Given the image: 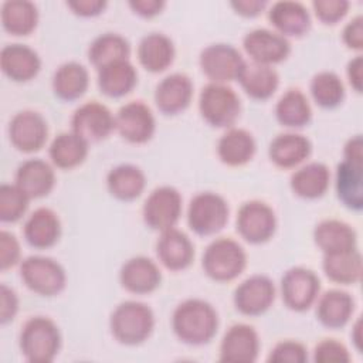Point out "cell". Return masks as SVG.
<instances>
[{
    "mask_svg": "<svg viewBox=\"0 0 363 363\" xmlns=\"http://www.w3.org/2000/svg\"><path fill=\"white\" fill-rule=\"evenodd\" d=\"M0 68L11 81L27 82L40 72L41 60L37 51L26 44H7L0 51Z\"/></svg>",
    "mask_w": 363,
    "mask_h": 363,
    "instance_id": "21",
    "label": "cell"
},
{
    "mask_svg": "<svg viewBox=\"0 0 363 363\" xmlns=\"http://www.w3.org/2000/svg\"><path fill=\"white\" fill-rule=\"evenodd\" d=\"M0 20L7 33L13 35H28L37 27L38 10L28 0H7L1 4Z\"/></svg>",
    "mask_w": 363,
    "mask_h": 363,
    "instance_id": "38",
    "label": "cell"
},
{
    "mask_svg": "<svg viewBox=\"0 0 363 363\" xmlns=\"http://www.w3.org/2000/svg\"><path fill=\"white\" fill-rule=\"evenodd\" d=\"M21 262L20 242L14 234L3 230L0 233V269L6 271Z\"/></svg>",
    "mask_w": 363,
    "mask_h": 363,
    "instance_id": "46",
    "label": "cell"
},
{
    "mask_svg": "<svg viewBox=\"0 0 363 363\" xmlns=\"http://www.w3.org/2000/svg\"><path fill=\"white\" fill-rule=\"evenodd\" d=\"M242 47L252 62L274 65L291 52V43L286 37L268 28H254L242 38Z\"/></svg>",
    "mask_w": 363,
    "mask_h": 363,
    "instance_id": "16",
    "label": "cell"
},
{
    "mask_svg": "<svg viewBox=\"0 0 363 363\" xmlns=\"http://www.w3.org/2000/svg\"><path fill=\"white\" fill-rule=\"evenodd\" d=\"M342 40L345 45L354 51L363 50V17L359 14L353 17L343 28Z\"/></svg>",
    "mask_w": 363,
    "mask_h": 363,
    "instance_id": "48",
    "label": "cell"
},
{
    "mask_svg": "<svg viewBox=\"0 0 363 363\" xmlns=\"http://www.w3.org/2000/svg\"><path fill=\"white\" fill-rule=\"evenodd\" d=\"M119 282L122 288L130 294L146 295L159 288L162 272L155 261L145 255H138L122 264Z\"/></svg>",
    "mask_w": 363,
    "mask_h": 363,
    "instance_id": "19",
    "label": "cell"
},
{
    "mask_svg": "<svg viewBox=\"0 0 363 363\" xmlns=\"http://www.w3.org/2000/svg\"><path fill=\"white\" fill-rule=\"evenodd\" d=\"M182 196L172 186H159L150 191L142 207L145 224L157 231L173 228L182 216Z\"/></svg>",
    "mask_w": 363,
    "mask_h": 363,
    "instance_id": "11",
    "label": "cell"
},
{
    "mask_svg": "<svg viewBox=\"0 0 363 363\" xmlns=\"http://www.w3.org/2000/svg\"><path fill=\"white\" fill-rule=\"evenodd\" d=\"M129 41L118 33H104L98 35L88 48L89 62L96 68V71L112 62L129 60Z\"/></svg>",
    "mask_w": 363,
    "mask_h": 363,
    "instance_id": "40",
    "label": "cell"
},
{
    "mask_svg": "<svg viewBox=\"0 0 363 363\" xmlns=\"http://www.w3.org/2000/svg\"><path fill=\"white\" fill-rule=\"evenodd\" d=\"M128 4L133 13L146 18L157 16L164 7L163 0H130Z\"/></svg>",
    "mask_w": 363,
    "mask_h": 363,
    "instance_id": "50",
    "label": "cell"
},
{
    "mask_svg": "<svg viewBox=\"0 0 363 363\" xmlns=\"http://www.w3.org/2000/svg\"><path fill=\"white\" fill-rule=\"evenodd\" d=\"M156 255L159 262L170 271H183L194 259V245L189 235L176 227L160 231L156 241Z\"/></svg>",
    "mask_w": 363,
    "mask_h": 363,
    "instance_id": "18",
    "label": "cell"
},
{
    "mask_svg": "<svg viewBox=\"0 0 363 363\" xmlns=\"http://www.w3.org/2000/svg\"><path fill=\"white\" fill-rule=\"evenodd\" d=\"M30 200L16 183H3L0 186V220L3 223L18 221L26 214Z\"/></svg>",
    "mask_w": 363,
    "mask_h": 363,
    "instance_id": "42",
    "label": "cell"
},
{
    "mask_svg": "<svg viewBox=\"0 0 363 363\" xmlns=\"http://www.w3.org/2000/svg\"><path fill=\"white\" fill-rule=\"evenodd\" d=\"M88 142L77 133L62 132L58 133L48 147V156L54 166L58 169L69 170L79 166L88 156Z\"/></svg>",
    "mask_w": 363,
    "mask_h": 363,
    "instance_id": "37",
    "label": "cell"
},
{
    "mask_svg": "<svg viewBox=\"0 0 363 363\" xmlns=\"http://www.w3.org/2000/svg\"><path fill=\"white\" fill-rule=\"evenodd\" d=\"M14 183L30 199H41L54 189L55 172L52 166L43 159H27L17 167Z\"/></svg>",
    "mask_w": 363,
    "mask_h": 363,
    "instance_id": "22",
    "label": "cell"
},
{
    "mask_svg": "<svg viewBox=\"0 0 363 363\" xmlns=\"http://www.w3.org/2000/svg\"><path fill=\"white\" fill-rule=\"evenodd\" d=\"M275 299V285L267 275L255 274L244 279L234 291L235 309L245 316L265 313Z\"/></svg>",
    "mask_w": 363,
    "mask_h": 363,
    "instance_id": "15",
    "label": "cell"
},
{
    "mask_svg": "<svg viewBox=\"0 0 363 363\" xmlns=\"http://www.w3.org/2000/svg\"><path fill=\"white\" fill-rule=\"evenodd\" d=\"M343 159L354 163H363V139L360 135L352 136L343 147Z\"/></svg>",
    "mask_w": 363,
    "mask_h": 363,
    "instance_id": "53",
    "label": "cell"
},
{
    "mask_svg": "<svg viewBox=\"0 0 363 363\" xmlns=\"http://www.w3.org/2000/svg\"><path fill=\"white\" fill-rule=\"evenodd\" d=\"M309 91L315 104L323 109L337 108L345 99V85L339 75L332 71L315 74L311 79Z\"/></svg>",
    "mask_w": 363,
    "mask_h": 363,
    "instance_id": "41",
    "label": "cell"
},
{
    "mask_svg": "<svg viewBox=\"0 0 363 363\" xmlns=\"http://www.w3.org/2000/svg\"><path fill=\"white\" fill-rule=\"evenodd\" d=\"M172 329L176 337L184 345H207L218 329L217 311L204 299H186L173 311Z\"/></svg>",
    "mask_w": 363,
    "mask_h": 363,
    "instance_id": "1",
    "label": "cell"
},
{
    "mask_svg": "<svg viewBox=\"0 0 363 363\" xmlns=\"http://www.w3.org/2000/svg\"><path fill=\"white\" fill-rule=\"evenodd\" d=\"M228 203L214 191H201L191 197L187 207V223L197 235H213L228 221Z\"/></svg>",
    "mask_w": 363,
    "mask_h": 363,
    "instance_id": "6",
    "label": "cell"
},
{
    "mask_svg": "<svg viewBox=\"0 0 363 363\" xmlns=\"http://www.w3.org/2000/svg\"><path fill=\"white\" fill-rule=\"evenodd\" d=\"M277 121L289 129L303 128L311 122L312 108L306 95L298 89H288L275 105Z\"/></svg>",
    "mask_w": 363,
    "mask_h": 363,
    "instance_id": "39",
    "label": "cell"
},
{
    "mask_svg": "<svg viewBox=\"0 0 363 363\" xmlns=\"http://www.w3.org/2000/svg\"><path fill=\"white\" fill-rule=\"evenodd\" d=\"M106 187L111 196L121 201L136 200L146 187V176L143 170L130 163H122L109 170L106 176Z\"/></svg>",
    "mask_w": 363,
    "mask_h": 363,
    "instance_id": "33",
    "label": "cell"
},
{
    "mask_svg": "<svg viewBox=\"0 0 363 363\" xmlns=\"http://www.w3.org/2000/svg\"><path fill=\"white\" fill-rule=\"evenodd\" d=\"M193 98V82L182 72L164 77L155 89V104L163 115H177L186 111Z\"/></svg>",
    "mask_w": 363,
    "mask_h": 363,
    "instance_id": "20",
    "label": "cell"
},
{
    "mask_svg": "<svg viewBox=\"0 0 363 363\" xmlns=\"http://www.w3.org/2000/svg\"><path fill=\"white\" fill-rule=\"evenodd\" d=\"M174 55V44L163 33H149L139 41L138 60L149 72L157 74L167 69L173 64Z\"/></svg>",
    "mask_w": 363,
    "mask_h": 363,
    "instance_id": "29",
    "label": "cell"
},
{
    "mask_svg": "<svg viewBox=\"0 0 363 363\" xmlns=\"http://www.w3.org/2000/svg\"><path fill=\"white\" fill-rule=\"evenodd\" d=\"M319 292L320 281L309 268L292 267L281 278V296L291 311H308L316 302Z\"/></svg>",
    "mask_w": 363,
    "mask_h": 363,
    "instance_id": "9",
    "label": "cell"
},
{
    "mask_svg": "<svg viewBox=\"0 0 363 363\" xmlns=\"http://www.w3.org/2000/svg\"><path fill=\"white\" fill-rule=\"evenodd\" d=\"M268 20L275 31L284 37H302L311 28L309 11L299 1L274 3L268 11Z\"/></svg>",
    "mask_w": 363,
    "mask_h": 363,
    "instance_id": "25",
    "label": "cell"
},
{
    "mask_svg": "<svg viewBox=\"0 0 363 363\" xmlns=\"http://www.w3.org/2000/svg\"><path fill=\"white\" fill-rule=\"evenodd\" d=\"M362 255L357 248L335 254H323L322 269L335 284L353 285L362 278Z\"/></svg>",
    "mask_w": 363,
    "mask_h": 363,
    "instance_id": "36",
    "label": "cell"
},
{
    "mask_svg": "<svg viewBox=\"0 0 363 363\" xmlns=\"http://www.w3.org/2000/svg\"><path fill=\"white\" fill-rule=\"evenodd\" d=\"M71 130L88 143L99 142L115 130V115L98 101L85 102L74 111Z\"/></svg>",
    "mask_w": 363,
    "mask_h": 363,
    "instance_id": "12",
    "label": "cell"
},
{
    "mask_svg": "<svg viewBox=\"0 0 363 363\" xmlns=\"http://www.w3.org/2000/svg\"><path fill=\"white\" fill-rule=\"evenodd\" d=\"M354 312L353 296L342 289H329L316 299V318L328 329L345 328Z\"/></svg>",
    "mask_w": 363,
    "mask_h": 363,
    "instance_id": "26",
    "label": "cell"
},
{
    "mask_svg": "<svg viewBox=\"0 0 363 363\" xmlns=\"http://www.w3.org/2000/svg\"><path fill=\"white\" fill-rule=\"evenodd\" d=\"M18 346L27 362L51 363L61 349L60 329L47 316H33L21 326Z\"/></svg>",
    "mask_w": 363,
    "mask_h": 363,
    "instance_id": "3",
    "label": "cell"
},
{
    "mask_svg": "<svg viewBox=\"0 0 363 363\" xmlns=\"http://www.w3.org/2000/svg\"><path fill=\"white\" fill-rule=\"evenodd\" d=\"M113 339L125 346H138L146 342L155 329L153 311L143 302H121L109 318Z\"/></svg>",
    "mask_w": 363,
    "mask_h": 363,
    "instance_id": "2",
    "label": "cell"
},
{
    "mask_svg": "<svg viewBox=\"0 0 363 363\" xmlns=\"http://www.w3.org/2000/svg\"><path fill=\"white\" fill-rule=\"evenodd\" d=\"M18 312V296L16 291L6 284L0 285V323L11 322Z\"/></svg>",
    "mask_w": 363,
    "mask_h": 363,
    "instance_id": "47",
    "label": "cell"
},
{
    "mask_svg": "<svg viewBox=\"0 0 363 363\" xmlns=\"http://www.w3.org/2000/svg\"><path fill=\"white\" fill-rule=\"evenodd\" d=\"M259 336L247 323H235L227 329L220 343V362L252 363L259 354Z\"/></svg>",
    "mask_w": 363,
    "mask_h": 363,
    "instance_id": "17",
    "label": "cell"
},
{
    "mask_svg": "<svg viewBox=\"0 0 363 363\" xmlns=\"http://www.w3.org/2000/svg\"><path fill=\"white\" fill-rule=\"evenodd\" d=\"M349 1L346 0H315L312 7L315 16L323 24H336L339 23L349 10Z\"/></svg>",
    "mask_w": 363,
    "mask_h": 363,
    "instance_id": "45",
    "label": "cell"
},
{
    "mask_svg": "<svg viewBox=\"0 0 363 363\" xmlns=\"http://www.w3.org/2000/svg\"><path fill=\"white\" fill-rule=\"evenodd\" d=\"M350 336H352V340H353V343H354L356 350L360 352V350H362V319H360V318H359V319L356 320V323L353 325V329H352Z\"/></svg>",
    "mask_w": 363,
    "mask_h": 363,
    "instance_id": "54",
    "label": "cell"
},
{
    "mask_svg": "<svg viewBox=\"0 0 363 363\" xmlns=\"http://www.w3.org/2000/svg\"><path fill=\"white\" fill-rule=\"evenodd\" d=\"M201 118L213 128H233L241 113V102L235 91L227 84L210 82L199 96Z\"/></svg>",
    "mask_w": 363,
    "mask_h": 363,
    "instance_id": "5",
    "label": "cell"
},
{
    "mask_svg": "<svg viewBox=\"0 0 363 363\" xmlns=\"http://www.w3.org/2000/svg\"><path fill=\"white\" fill-rule=\"evenodd\" d=\"M335 189L339 201L353 211L363 208V166L342 160L336 167Z\"/></svg>",
    "mask_w": 363,
    "mask_h": 363,
    "instance_id": "30",
    "label": "cell"
},
{
    "mask_svg": "<svg viewBox=\"0 0 363 363\" xmlns=\"http://www.w3.org/2000/svg\"><path fill=\"white\" fill-rule=\"evenodd\" d=\"M350 359L347 347L336 339H323L313 349V362L316 363H347Z\"/></svg>",
    "mask_w": 363,
    "mask_h": 363,
    "instance_id": "44",
    "label": "cell"
},
{
    "mask_svg": "<svg viewBox=\"0 0 363 363\" xmlns=\"http://www.w3.org/2000/svg\"><path fill=\"white\" fill-rule=\"evenodd\" d=\"M201 72L216 84H227L238 78L245 61L241 52L225 43L210 44L199 57Z\"/></svg>",
    "mask_w": 363,
    "mask_h": 363,
    "instance_id": "10",
    "label": "cell"
},
{
    "mask_svg": "<svg viewBox=\"0 0 363 363\" xmlns=\"http://www.w3.org/2000/svg\"><path fill=\"white\" fill-rule=\"evenodd\" d=\"M115 130L129 143H146L156 130L155 115L145 102L130 101L116 112Z\"/></svg>",
    "mask_w": 363,
    "mask_h": 363,
    "instance_id": "13",
    "label": "cell"
},
{
    "mask_svg": "<svg viewBox=\"0 0 363 363\" xmlns=\"http://www.w3.org/2000/svg\"><path fill=\"white\" fill-rule=\"evenodd\" d=\"M138 82V72L129 60H121L98 69L99 91L109 98L128 95Z\"/></svg>",
    "mask_w": 363,
    "mask_h": 363,
    "instance_id": "34",
    "label": "cell"
},
{
    "mask_svg": "<svg viewBox=\"0 0 363 363\" xmlns=\"http://www.w3.org/2000/svg\"><path fill=\"white\" fill-rule=\"evenodd\" d=\"M230 4L237 14L244 17H255L267 7L264 0H234Z\"/></svg>",
    "mask_w": 363,
    "mask_h": 363,
    "instance_id": "52",
    "label": "cell"
},
{
    "mask_svg": "<svg viewBox=\"0 0 363 363\" xmlns=\"http://www.w3.org/2000/svg\"><path fill=\"white\" fill-rule=\"evenodd\" d=\"M306 360L308 350L298 340L278 342L268 354L269 363H305Z\"/></svg>",
    "mask_w": 363,
    "mask_h": 363,
    "instance_id": "43",
    "label": "cell"
},
{
    "mask_svg": "<svg viewBox=\"0 0 363 363\" xmlns=\"http://www.w3.org/2000/svg\"><path fill=\"white\" fill-rule=\"evenodd\" d=\"M237 233L250 244H264L277 230V216L271 206L259 200L241 204L235 218Z\"/></svg>",
    "mask_w": 363,
    "mask_h": 363,
    "instance_id": "8",
    "label": "cell"
},
{
    "mask_svg": "<svg viewBox=\"0 0 363 363\" xmlns=\"http://www.w3.org/2000/svg\"><path fill=\"white\" fill-rule=\"evenodd\" d=\"M203 271L217 282H228L242 274L247 267V254L238 241L220 237L213 240L201 258Z\"/></svg>",
    "mask_w": 363,
    "mask_h": 363,
    "instance_id": "4",
    "label": "cell"
},
{
    "mask_svg": "<svg viewBox=\"0 0 363 363\" xmlns=\"http://www.w3.org/2000/svg\"><path fill=\"white\" fill-rule=\"evenodd\" d=\"M20 278L30 291L41 296L58 295L67 285V274L62 265L43 255H30L21 259Z\"/></svg>",
    "mask_w": 363,
    "mask_h": 363,
    "instance_id": "7",
    "label": "cell"
},
{
    "mask_svg": "<svg viewBox=\"0 0 363 363\" xmlns=\"http://www.w3.org/2000/svg\"><path fill=\"white\" fill-rule=\"evenodd\" d=\"M237 81L250 98L265 101L275 94L279 85V75L274 67L251 61L244 64Z\"/></svg>",
    "mask_w": 363,
    "mask_h": 363,
    "instance_id": "32",
    "label": "cell"
},
{
    "mask_svg": "<svg viewBox=\"0 0 363 363\" xmlns=\"http://www.w3.org/2000/svg\"><path fill=\"white\" fill-rule=\"evenodd\" d=\"M67 6L77 16L94 17L101 14L105 10L106 1L105 0H72V1H67Z\"/></svg>",
    "mask_w": 363,
    "mask_h": 363,
    "instance_id": "49",
    "label": "cell"
},
{
    "mask_svg": "<svg viewBox=\"0 0 363 363\" xmlns=\"http://www.w3.org/2000/svg\"><path fill=\"white\" fill-rule=\"evenodd\" d=\"M23 235L28 245L45 250L57 244L61 235V221L58 214L48 207H38L26 220Z\"/></svg>",
    "mask_w": 363,
    "mask_h": 363,
    "instance_id": "24",
    "label": "cell"
},
{
    "mask_svg": "<svg viewBox=\"0 0 363 363\" xmlns=\"http://www.w3.org/2000/svg\"><path fill=\"white\" fill-rule=\"evenodd\" d=\"M313 241L323 254L343 252L357 248V235L353 227L342 220H322L313 228Z\"/></svg>",
    "mask_w": 363,
    "mask_h": 363,
    "instance_id": "27",
    "label": "cell"
},
{
    "mask_svg": "<svg viewBox=\"0 0 363 363\" xmlns=\"http://www.w3.org/2000/svg\"><path fill=\"white\" fill-rule=\"evenodd\" d=\"M330 184V172L320 162H311L296 169L289 179L291 190L295 196L305 200L322 197Z\"/></svg>",
    "mask_w": 363,
    "mask_h": 363,
    "instance_id": "31",
    "label": "cell"
},
{
    "mask_svg": "<svg viewBox=\"0 0 363 363\" xmlns=\"http://www.w3.org/2000/svg\"><path fill=\"white\" fill-rule=\"evenodd\" d=\"M311 140L296 132L279 133L268 146V156L271 162L281 169L298 167L311 156Z\"/></svg>",
    "mask_w": 363,
    "mask_h": 363,
    "instance_id": "23",
    "label": "cell"
},
{
    "mask_svg": "<svg viewBox=\"0 0 363 363\" xmlns=\"http://www.w3.org/2000/svg\"><path fill=\"white\" fill-rule=\"evenodd\" d=\"M218 159L231 167L247 164L255 155L257 143L254 136L242 128H228L217 142Z\"/></svg>",
    "mask_w": 363,
    "mask_h": 363,
    "instance_id": "28",
    "label": "cell"
},
{
    "mask_svg": "<svg viewBox=\"0 0 363 363\" xmlns=\"http://www.w3.org/2000/svg\"><path fill=\"white\" fill-rule=\"evenodd\" d=\"M88 85V69L77 61L61 64L52 75V91L62 101L71 102L79 99L86 92Z\"/></svg>",
    "mask_w": 363,
    "mask_h": 363,
    "instance_id": "35",
    "label": "cell"
},
{
    "mask_svg": "<svg viewBox=\"0 0 363 363\" xmlns=\"http://www.w3.org/2000/svg\"><path fill=\"white\" fill-rule=\"evenodd\" d=\"M346 75L350 86L357 94H360L363 89V57L362 55H356L347 62Z\"/></svg>",
    "mask_w": 363,
    "mask_h": 363,
    "instance_id": "51",
    "label": "cell"
},
{
    "mask_svg": "<svg viewBox=\"0 0 363 363\" xmlns=\"http://www.w3.org/2000/svg\"><path fill=\"white\" fill-rule=\"evenodd\" d=\"M10 143L23 153L38 152L47 142L48 125L35 111H20L9 122Z\"/></svg>",
    "mask_w": 363,
    "mask_h": 363,
    "instance_id": "14",
    "label": "cell"
}]
</instances>
